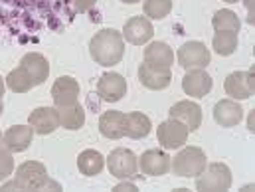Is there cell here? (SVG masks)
<instances>
[{
    "label": "cell",
    "mask_w": 255,
    "mask_h": 192,
    "mask_svg": "<svg viewBox=\"0 0 255 192\" xmlns=\"http://www.w3.org/2000/svg\"><path fill=\"white\" fill-rule=\"evenodd\" d=\"M107 167L109 173L119 179V181H130L136 179V169H138V161L134 157V153L130 149H115L111 151V155L107 157Z\"/></svg>",
    "instance_id": "5"
},
{
    "label": "cell",
    "mask_w": 255,
    "mask_h": 192,
    "mask_svg": "<svg viewBox=\"0 0 255 192\" xmlns=\"http://www.w3.org/2000/svg\"><path fill=\"white\" fill-rule=\"evenodd\" d=\"M244 6L248 8V12H250V16H248V22L250 24H254V20H255V0H244Z\"/></svg>",
    "instance_id": "31"
},
{
    "label": "cell",
    "mask_w": 255,
    "mask_h": 192,
    "mask_svg": "<svg viewBox=\"0 0 255 192\" xmlns=\"http://www.w3.org/2000/svg\"><path fill=\"white\" fill-rule=\"evenodd\" d=\"M34 137L32 125H14L2 135V143L12 151V153H22L30 147Z\"/></svg>",
    "instance_id": "21"
},
{
    "label": "cell",
    "mask_w": 255,
    "mask_h": 192,
    "mask_svg": "<svg viewBox=\"0 0 255 192\" xmlns=\"http://www.w3.org/2000/svg\"><path fill=\"white\" fill-rule=\"evenodd\" d=\"M97 95L107 103L121 101L127 95V79L115 71L103 73L97 81Z\"/></svg>",
    "instance_id": "8"
},
{
    "label": "cell",
    "mask_w": 255,
    "mask_h": 192,
    "mask_svg": "<svg viewBox=\"0 0 255 192\" xmlns=\"http://www.w3.org/2000/svg\"><path fill=\"white\" fill-rule=\"evenodd\" d=\"M238 44H240L238 32H232V30H220L212 40V48L220 56H232L238 50Z\"/></svg>",
    "instance_id": "24"
},
{
    "label": "cell",
    "mask_w": 255,
    "mask_h": 192,
    "mask_svg": "<svg viewBox=\"0 0 255 192\" xmlns=\"http://www.w3.org/2000/svg\"><path fill=\"white\" fill-rule=\"evenodd\" d=\"M0 139H2V133H0Z\"/></svg>",
    "instance_id": "38"
},
{
    "label": "cell",
    "mask_w": 255,
    "mask_h": 192,
    "mask_svg": "<svg viewBox=\"0 0 255 192\" xmlns=\"http://www.w3.org/2000/svg\"><path fill=\"white\" fill-rule=\"evenodd\" d=\"M232 187V171L224 163H210L196 177V189L206 192H224Z\"/></svg>",
    "instance_id": "3"
},
{
    "label": "cell",
    "mask_w": 255,
    "mask_h": 192,
    "mask_svg": "<svg viewBox=\"0 0 255 192\" xmlns=\"http://www.w3.org/2000/svg\"><path fill=\"white\" fill-rule=\"evenodd\" d=\"M89 54L93 62L103 67H113L117 65L125 56V40L123 34L117 32L115 28H105L99 30L91 42H89Z\"/></svg>",
    "instance_id": "1"
},
{
    "label": "cell",
    "mask_w": 255,
    "mask_h": 192,
    "mask_svg": "<svg viewBox=\"0 0 255 192\" xmlns=\"http://www.w3.org/2000/svg\"><path fill=\"white\" fill-rule=\"evenodd\" d=\"M99 131L107 139H121L127 131V113L123 111H105L99 117Z\"/></svg>",
    "instance_id": "18"
},
{
    "label": "cell",
    "mask_w": 255,
    "mask_h": 192,
    "mask_svg": "<svg viewBox=\"0 0 255 192\" xmlns=\"http://www.w3.org/2000/svg\"><path fill=\"white\" fill-rule=\"evenodd\" d=\"M248 127H250V131H255V113H254V111L250 113V119H248Z\"/></svg>",
    "instance_id": "33"
},
{
    "label": "cell",
    "mask_w": 255,
    "mask_h": 192,
    "mask_svg": "<svg viewBox=\"0 0 255 192\" xmlns=\"http://www.w3.org/2000/svg\"><path fill=\"white\" fill-rule=\"evenodd\" d=\"M170 119H178L180 123H184L188 131H198L202 125V107L198 103H194L190 99H182L178 103H174L168 111Z\"/></svg>",
    "instance_id": "13"
},
{
    "label": "cell",
    "mask_w": 255,
    "mask_h": 192,
    "mask_svg": "<svg viewBox=\"0 0 255 192\" xmlns=\"http://www.w3.org/2000/svg\"><path fill=\"white\" fill-rule=\"evenodd\" d=\"M152 34H154V28L144 16H132L123 26V40H127L132 46H142L150 42Z\"/></svg>",
    "instance_id": "11"
},
{
    "label": "cell",
    "mask_w": 255,
    "mask_h": 192,
    "mask_svg": "<svg viewBox=\"0 0 255 192\" xmlns=\"http://www.w3.org/2000/svg\"><path fill=\"white\" fill-rule=\"evenodd\" d=\"M2 111H4V103H2V99H0V115H2Z\"/></svg>",
    "instance_id": "36"
},
{
    "label": "cell",
    "mask_w": 255,
    "mask_h": 192,
    "mask_svg": "<svg viewBox=\"0 0 255 192\" xmlns=\"http://www.w3.org/2000/svg\"><path fill=\"white\" fill-rule=\"evenodd\" d=\"M212 26H214L216 32H220V30L240 32L242 22H240V16L234 10H218L214 14V18H212Z\"/></svg>",
    "instance_id": "27"
},
{
    "label": "cell",
    "mask_w": 255,
    "mask_h": 192,
    "mask_svg": "<svg viewBox=\"0 0 255 192\" xmlns=\"http://www.w3.org/2000/svg\"><path fill=\"white\" fill-rule=\"evenodd\" d=\"M10 175H14V157L12 151L0 143V183H4Z\"/></svg>",
    "instance_id": "29"
},
{
    "label": "cell",
    "mask_w": 255,
    "mask_h": 192,
    "mask_svg": "<svg viewBox=\"0 0 255 192\" xmlns=\"http://www.w3.org/2000/svg\"><path fill=\"white\" fill-rule=\"evenodd\" d=\"M150 119L140 113V111H132V113H127V131L125 135L130 137V139H144L148 133H150Z\"/></svg>",
    "instance_id": "25"
},
{
    "label": "cell",
    "mask_w": 255,
    "mask_h": 192,
    "mask_svg": "<svg viewBox=\"0 0 255 192\" xmlns=\"http://www.w3.org/2000/svg\"><path fill=\"white\" fill-rule=\"evenodd\" d=\"M142 10H144V16H148L152 20H162L170 14L172 0H144Z\"/></svg>",
    "instance_id": "28"
},
{
    "label": "cell",
    "mask_w": 255,
    "mask_h": 192,
    "mask_svg": "<svg viewBox=\"0 0 255 192\" xmlns=\"http://www.w3.org/2000/svg\"><path fill=\"white\" fill-rule=\"evenodd\" d=\"M58 113H60V127L67 129V131H77L85 125V111L79 103L58 107Z\"/></svg>",
    "instance_id": "23"
},
{
    "label": "cell",
    "mask_w": 255,
    "mask_h": 192,
    "mask_svg": "<svg viewBox=\"0 0 255 192\" xmlns=\"http://www.w3.org/2000/svg\"><path fill=\"white\" fill-rule=\"evenodd\" d=\"M190 131L184 123H180L178 119H168L164 123H160L156 129V139L160 143V147L164 149H180L184 147V143L188 141Z\"/></svg>",
    "instance_id": "7"
},
{
    "label": "cell",
    "mask_w": 255,
    "mask_h": 192,
    "mask_svg": "<svg viewBox=\"0 0 255 192\" xmlns=\"http://www.w3.org/2000/svg\"><path fill=\"white\" fill-rule=\"evenodd\" d=\"M206 165V153L200 147H186L174 157V161H170V169L182 179H196Z\"/></svg>",
    "instance_id": "2"
},
{
    "label": "cell",
    "mask_w": 255,
    "mask_h": 192,
    "mask_svg": "<svg viewBox=\"0 0 255 192\" xmlns=\"http://www.w3.org/2000/svg\"><path fill=\"white\" fill-rule=\"evenodd\" d=\"M20 67L32 77V81H34L36 85H42V83L48 79V75H50V64H48L46 56H42V54H38V52L26 54V56L20 60Z\"/></svg>",
    "instance_id": "19"
},
{
    "label": "cell",
    "mask_w": 255,
    "mask_h": 192,
    "mask_svg": "<svg viewBox=\"0 0 255 192\" xmlns=\"http://www.w3.org/2000/svg\"><path fill=\"white\" fill-rule=\"evenodd\" d=\"M14 183L18 191H42L48 187L50 177L42 163L38 161H26L16 169Z\"/></svg>",
    "instance_id": "4"
},
{
    "label": "cell",
    "mask_w": 255,
    "mask_h": 192,
    "mask_svg": "<svg viewBox=\"0 0 255 192\" xmlns=\"http://www.w3.org/2000/svg\"><path fill=\"white\" fill-rule=\"evenodd\" d=\"M138 169L142 175L148 177H162L170 171V157L164 151L158 149H148L140 155L138 159Z\"/></svg>",
    "instance_id": "12"
},
{
    "label": "cell",
    "mask_w": 255,
    "mask_h": 192,
    "mask_svg": "<svg viewBox=\"0 0 255 192\" xmlns=\"http://www.w3.org/2000/svg\"><path fill=\"white\" fill-rule=\"evenodd\" d=\"M4 87H6V85H4V79L0 77V99H2V95H4Z\"/></svg>",
    "instance_id": "34"
},
{
    "label": "cell",
    "mask_w": 255,
    "mask_h": 192,
    "mask_svg": "<svg viewBox=\"0 0 255 192\" xmlns=\"http://www.w3.org/2000/svg\"><path fill=\"white\" fill-rule=\"evenodd\" d=\"M214 119L222 127H236L244 119V109L236 99H222L214 105Z\"/></svg>",
    "instance_id": "17"
},
{
    "label": "cell",
    "mask_w": 255,
    "mask_h": 192,
    "mask_svg": "<svg viewBox=\"0 0 255 192\" xmlns=\"http://www.w3.org/2000/svg\"><path fill=\"white\" fill-rule=\"evenodd\" d=\"M79 81L71 75H62L56 79V83L52 85V99L56 103V107H67V105H75L79 103Z\"/></svg>",
    "instance_id": "10"
},
{
    "label": "cell",
    "mask_w": 255,
    "mask_h": 192,
    "mask_svg": "<svg viewBox=\"0 0 255 192\" xmlns=\"http://www.w3.org/2000/svg\"><path fill=\"white\" fill-rule=\"evenodd\" d=\"M103 167H105V157L95 149H87V151L79 153V157H77V169L85 177L99 175L103 171Z\"/></svg>",
    "instance_id": "22"
},
{
    "label": "cell",
    "mask_w": 255,
    "mask_h": 192,
    "mask_svg": "<svg viewBox=\"0 0 255 192\" xmlns=\"http://www.w3.org/2000/svg\"><path fill=\"white\" fill-rule=\"evenodd\" d=\"M138 81L152 91H162L170 85L172 81V71L162 69V67H152L148 64H140L138 67Z\"/></svg>",
    "instance_id": "16"
},
{
    "label": "cell",
    "mask_w": 255,
    "mask_h": 192,
    "mask_svg": "<svg viewBox=\"0 0 255 192\" xmlns=\"http://www.w3.org/2000/svg\"><path fill=\"white\" fill-rule=\"evenodd\" d=\"M176 58H178V65L184 67L186 71L188 69H206L212 60L210 50L202 42H186L184 46H180Z\"/></svg>",
    "instance_id": "6"
},
{
    "label": "cell",
    "mask_w": 255,
    "mask_h": 192,
    "mask_svg": "<svg viewBox=\"0 0 255 192\" xmlns=\"http://www.w3.org/2000/svg\"><path fill=\"white\" fill-rule=\"evenodd\" d=\"M95 2H97V0H71L73 10H75V12H79V14L89 12V10L95 6Z\"/></svg>",
    "instance_id": "30"
},
{
    "label": "cell",
    "mask_w": 255,
    "mask_h": 192,
    "mask_svg": "<svg viewBox=\"0 0 255 192\" xmlns=\"http://www.w3.org/2000/svg\"><path fill=\"white\" fill-rule=\"evenodd\" d=\"M144 64L152 65V67L170 69L174 64V52L164 42H150L144 48Z\"/></svg>",
    "instance_id": "20"
},
{
    "label": "cell",
    "mask_w": 255,
    "mask_h": 192,
    "mask_svg": "<svg viewBox=\"0 0 255 192\" xmlns=\"http://www.w3.org/2000/svg\"><path fill=\"white\" fill-rule=\"evenodd\" d=\"M6 85H8V89L10 91H14V93H26V91H30L32 87H36V83L32 81V77L18 65L16 69H12L8 75H6Z\"/></svg>",
    "instance_id": "26"
},
{
    "label": "cell",
    "mask_w": 255,
    "mask_h": 192,
    "mask_svg": "<svg viewBox=\"0 0 255 192\" xmlns=\"http://www.w3.org/2000/svg\"><path fill=\"white\" fill-rule=\"evenodd\" d=\"M121 2H125V4H136V2H140V0H121Z\"/></svg>",
    "instance_id": "35"
},
{
    "label": "cell",
    "mask_w": 255,
    "mask_h": 192,
    "mask_svg": "<svg viewBox=\"0 0 255 192\" xmlns=\"http://www.w3.org/2000/svg\"><path fill=\"white\" fill-rule=\"evenodd\" d=\"M28 125H32L38 135H50L60 129V113L54 107H38L30 113Z\"/></svg>",
    "instance_id": "14"
},
{
    "label": "cell",
    "mask_w": 255,
    "mask_h": 192,
    "mask_svg": "<svg viewBox=\"0 0 255 192\" xmlns=\"http://www.w3.org/2000/svg\"><path fill=\"white\" fill-rule=\"evenodd\" d=\"M113 191H115V192H119V191H136V187H134V185H130V183H127V181H125V183H121L119 187H115Z\"/></svg>",
    "instance_id": "32"
},
{
    "label": "cell",
    "mask_w": 255,
    "mask_h": 192,
    "mask_svg": "<svg viewBox=\"0 0 255 192\" xmlns=\"http://www.w3.org/2000/svg\"><path fill=\"white\" fill-rule=\"evenodd\" d=\"M224 89L232 99H250L255 93V75L252 71H234L226 77Z\"/></svg>",
    "instance_id": "9"
},
{
    "label": "cell",
    "mask_w": 255,
    "mask_h": 192,
    "mask_svg": "<svg viewBox=\"0 0 255 192\" xmlns=\"http://www.w3.org/2000/svg\"><path fill=\"white\" fill-rule=\"evenodd\" d=\"M224 2H228V4H234V2H238V0H224Z\"/></svg>",
    "instance_id": "37"
},
{
    "label": "cell",
    "mask_w": 255,
    "mask_h": 192,
    "mask_svg": "<svg viewBox=\"0 0 255 192\" xmlns=\"http://www.w3.org/2000/svg\"><path fill=\"white\" fill-rule=\"evenodd\" d=\"M212 85H214V81L204 69H188L186 75L182 77L184 93L190 95V97H196V99L206 97L212 91Z\"/></svg>",
    "instance_id": "15"
}]
</instances>
